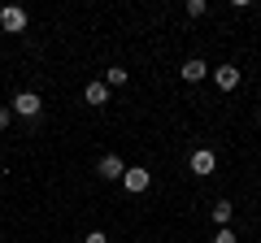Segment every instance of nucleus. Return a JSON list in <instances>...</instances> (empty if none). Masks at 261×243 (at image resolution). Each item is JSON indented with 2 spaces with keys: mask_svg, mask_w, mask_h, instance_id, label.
I'll return each instance as SVG.
<instances>
[{
  "mask_svg": "<svg viewBox=\"0 0 261 243\" xmlns=\"http://www.w3.org/2000/svg\"><path fill=\"white\" fill-rule=\"evenodd\" d=\"M0 26L9 31V35L27 31V9H18V5H5V9H0Z\"/></svg>",
  "mask_w": 261,
  "mask_h": 243,
  "instance_id": "obj_5",
  "label": "nucleus"
},
{
  "mask_svg": "<svg viewBox=\"0 0 261 243\" xmlns=\"http://www.w3.org/2000/svg\"><path fill=\"white\" fill-rule=\"evenodd\" d=\"M83 243H109V239H105V230H92V234H87Z\"/></svg>",
  "mask_w": 261,
  "mask_h": 243,
  "instance_id": "obj_14",
  "label": "nucleus"
},
{
  "mask_svg": "<svg viewBox=\"0 0 261 243\" xmlns=\"http://www.w3.org/2000/svg\"><path fill=\"white\" fill-rule=\"evenodd\" d=\"M214 83H218V92H235V87H240V70H235V66H218L214 70Z\"/></svg>",
  "mask_w": 261,
  "mask_h": 243,
  "instance_id": "obj_7",
  "label": "nucleus"
},
{
  "mask_svg": "<svg viewBox=\"0 0 261 243\" xmlns=\"http://www.w3.org/2000/svg\"><path fill=\"white\" fill-rule=\"evenodd\" d=\"M205 74H209V66L200 61V56H187L183 66H178V78H183V83H200Z\"/></svg>",
  "mask_w": 261,
  "mask_h": 243,
  "instance_id": "obj_6",
  "label": "nucleus"
},
{
  "mask_svg": "<svg viewBox=\"0 0 261 243\" xmlns=\"http://www.w3.org/2000/svg\"><path fill=\"white\" fill-rule=\"evenodd\" d=\"M122 174H126V165H122L118 152H105V157L96 161V178H105V183H122Z\"/></svg>",
  "mask_w": 261,
  "mask_h": 243,
  "instance_id": "obj_1",
  "label": "nucleus"
},
{
  "mask_svg": "<svg viewBox=\"0 0 261 243\" xmlns=\"http://www.w3.org/2000/svg\"><path fill=\"white\" fill-rule=\"evenodd\" d=\"M148 183H152V174L144 165H130L126 174H122V187L130 191V196H140V191H148Z\"/></svg>",
  "mask_w": 261,
  "mask_h": 243,
  "instance_id": "obj_4",
  "label": "nucleus"
},
{
  "mask_svg": "<svg viewBox=\"0 0 261 243\" xmlns=\"http://www.w3.org/2000/svg\"><path fill=\"white\" fill-rule=\"evenodd\" d=\"M231 217H235V204H231V200H218V204H214V222H218V230H222V226H231Z\"/></svg>",
  "mask_w": 261,
  "mask_h": 243,
  "instance_id": "obj_9",
  "label": "nucleus"
},
{
  "mask_svg": "<svg viewBox=\"0 0 261 243\" xmlns=\"http://www.w3.org/2000/svg\"><path fill=\"white\" fill-rule=\"evenodd\" d=\"M83 100L96 104V109H100V104H109V87H105V78H92V83L83 87Z\"/></svg>",
  "mask_w": 261,
  "mask_h": 243,
  "instance_id": "obj_8",
  "label": "nucleus"
},
{
  "mask_svg": "<svg viewBox=\"0 0 261 243\" xmlns=\"http://www.w3.org/2000/svg\"><path fill=\"white\" fill-rule=\"evenodd\" d=\"M187 169H192V174H200V178L214 174V169H218V152H214V148H196L192 157H187Z\"/></svg>",
  "mask_w": 261,
  "mask_h": 243,
  "instance_id": "obj_2",
  "label": "nucleus"
},
{
  "mask_svg": "<svg viewBox=\"0 0 261 243\" xmlns=\"http://www.w3.org/2000/svg\"><path fill=\"white\" fill-rule=\"evenodd\" d=\"M209 13V0H187V18H205Z\"/></svg>",
  "mask_w": 261,
  "mask_h": 243,
  "instance_id": "obj_11",
  "label": "nucleus"
},
{
  "mask_svg": "<svg viewBox=\"0 0 261 243\" xmlns=\"http://www.w3.org/2000/svg\"><path fill=\"white\" fill-rule=\"evenodd\" d=\"M257 122H261V113H257Z\"/></svg>",
  "mask_w": 261,
  "mask_h": 243,
  "instance_id": "obj_15",
  "label": "nucleus"
},
{
  "mask_svg": "<svg viewBox=\"0 0 261 243\" xmlns=\"http://www.w3.org/2000/svg\"><path fill=\"white\" fill-rule=\"evenodd\" d=\"M214 243H235V230H231V226H222V230L214 234Z\"/></svg>",
  "mask_w": 261,
  "mask_h": 243,
  "instance_id": "obj_12",
  "label": "nucleus"
},
{
  "mask_svg": "<svg viewBox=\"0 0 261 243\" xmlns=\"http://www.w3.org/2000/svg\"><path fill=\"white\" fill-rule=\"evenodd\" d=\"M126 70H122V66H109V70H105V87H122V83H126Z\"/></svg>",
  "mask_w": 261,
  "mask_h": 243,
  "instance_id": "obj_10",
  "label": "nucleus"
},
{
  "mask_svg": "<svg viewBox=\"0 0 261 243\" xmlns=\"http://www.w3.org/2000/svg\"><path fill=\"white\" fill-rule=\"evenodd\" d=\"M9 122H13V109H9V104H0V131H5Z\"/></svg>",
  "mask_w": 261,
  "mask_h": 243,
  "instance_id": "obj_13",
  "label": "nucleus"
},
{
  "mask_svg": "<svg viewBox=\"0 0 261 243\" xmlns=\"http://www.w3.org/2000/svg\"><path fill=\"white\" fill-rule=\"evenodd\" d=\"M9 109L18 113V117H39V109H44V100H39L35 92H18V96L9 100Z\"/></svg>",
  "mask_w": 261,
  "mask_h": 243,
  "instance_id": "obj_3",
  "label": "nucleus"
}]
</instances>
